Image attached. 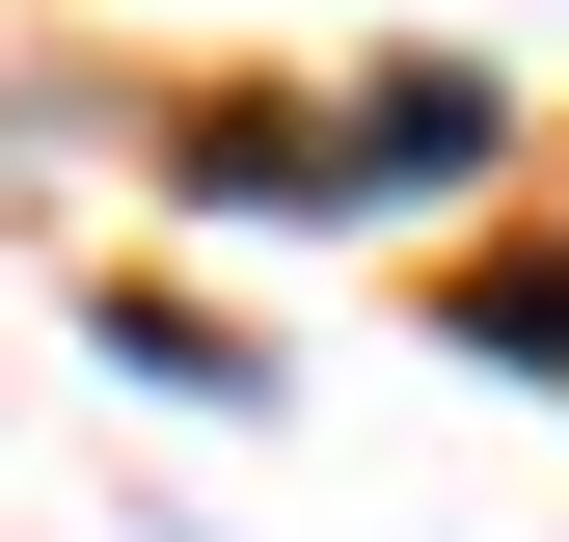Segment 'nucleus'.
Instances as JSON below:
<instances>
[{
  "label": "nucleus",
  "instance_id": "obj_1",
  "mask_svg": "<svg viewBox=\"0 0 569 542\" xmlns=\"http://www.w3.org/2000/svg\"><path fill=\"white\" fill-rule=\"evenodd\" d=\"M461 353H516V380H569V271H542V244H488V271H461Z\"/></svg>",
  "mask_w": 569,
  "mask_h": 542
}]
</instances>
